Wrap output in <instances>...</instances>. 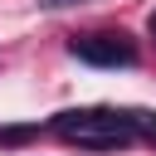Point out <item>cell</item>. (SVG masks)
<instances>
[{
    "label": "cell",
    "instance_id": "obj_2",
    "mask_svg": "<svg viewBox=\"0 0 156 156\" xmlns=\"http://www.w3.org/2000/svg\"><path fill=\"white\" fill-rule=\"evenodd\" d=\"M68 54L93 63V68H132L136 63V44L122 34V29H93V34H78L68 39Z\"/></svg>",
    "mask_w": 156,
    "mask_h": 156
},
{
    "label": "cell",
    "instance_id": "obj_3",
    "mask_svg": "<svg viewBox=\"0 0 156 156\" xmlns=\"http://www.w3.org/2000/svg\"><path fill=\"white\" fill-rule=\"evenodd\" d=\"M127 117H132V127H136V141H151V146H156V117L141 112V107H127Z\"/></svg>",
    "mask_w": 156,
    "mask_h": 156
},
{
    "label": "cell",
    "instance_id": "obj_5",
    "mask_svg": "<svg viewBox=\"0 0 156 156\" xmlns=\"http://www.w3.org/2000/svg\"><path fill=\"white\" fill-rule=\"evenodd\" d=\"M73 5H88V0H39V10H73Z\"/></svg>",
    "mask_w": 156,
    "mask_h": 156
},
{
    "label": "cell",
    "instance_id": "obj_6",
    "mask_svg": "<svg viewBox=\"0 0 156 156\" xmlns=\"http://www.w3.org/2000/svg\"><path fill=\"white\" fill-rule=\"evenodd\" d=\"M146 29H151V39H156V10H151V15H146Z\"/></svg>",
    "mask_w": 156,
    "mask_h": 156
},
{
    "label": "cell",
    "instance_id": "obj_4",
    "mask_svg": "<svg viewBox=\"0 0 156 156\" xmlns=\"http://www.w3.org/2000/svg\"><path fill=\"white\" fill-rule=\"evenodd\" d=\"M39 136V127L29 122V127H0V146H24V141H34Z\"/></svg>",
    "mask_w": 156,
    "mask_h": 156
},
{
    "label": "cell",
    "instance_id": "obj_1",
    "mask_svg": "<svg viewBox=\"0 0 156 156\" xmlns=\"http://www.w3.org/2000/svg\"><path fill=\"white\" fill-rule=\"evenodd\" d=\"M49 132L83 146V151H122L136 141V127L127 112L117 107H68V112H54L49 117Z\"/></svg>",
    "mask_w": 156,
    "mask_h": 156
}]
</instances>
